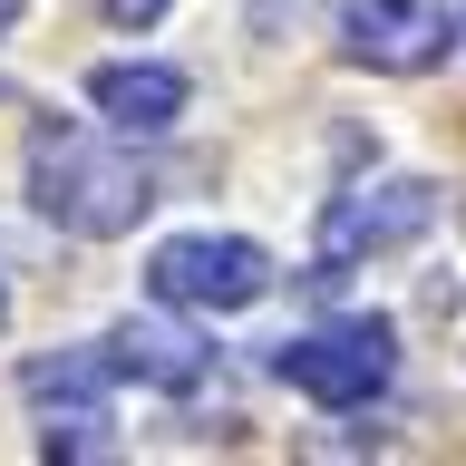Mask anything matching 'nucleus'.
Masks as SVG:
<instances>
[{
	"label": "nucleus",
	"mask_w": 466,
	"mask_h": 466,
	"mask_svg": "<svg viewBox=\"0 0 466 466\" xmlns=\"http://www.w3.org/2000/svg\"><path fill=\"white\" fill-rule=\"evenodd\" d=\"M29 204L49 214L58 233H78V243H116V233H137L166 185L156 166L137 156V137H87V127H29Z\"/></svg>",
	"instance_id": "obj_1"
},
{
	"label": "nucleus",
	"mask_w": 466,
	"mask_h": 466,
	"mask_svg": "<svg viewBox=\"0 0 466 466\" xmlns=\"http://www.w3.org/2000/svg\"><path fill=\"white\" fill-rule=\"evenodd\" d=\"M272 379L301 389L311 408H370L379 389L399 379V330L370 320V311L320 320V330H291V340H272Z\"/></svg>",
	"instance_id": "obj_2"
},
{
	"label": "nucleus",
	"mask_w": 466,
	"mask_h": 466,
	"mask_svg": "<svg viewBox=\"0 0 466 466\" xmlns=\"http://www.w3.org/2000/svg\"><path fill=\"white\" fill-rule=\"evenodd\" d=\"M107 389H116L107 340H97V350H39V360H20V399L49 418V428H39L49 457H107V447H116V437H107L116 428Z\"/></svg>",
	"instance_id": "obj_3"
},
{
	"label": "nucleus",
	"mask_w": 466,
	"mask_h": 466,
	"mask_svg": "<svg viewBox=\"0 0 466 466\" xmlns=\"http://www.w3.org/2000/svg\"><path fill=\"white\" fill-rule=\"evenodd\" d=\"M146 282L166 311H253L272 291V253L253 233H175V243H156Z\"/></svg>",
	"instance_id": "obj_4"
},
{
	"label": "nucleus",
	"mask_w": 466,
	"mask_h": 466,
	"mask_svg": "<svg viewBox=\"0 0 466 466\" xmlns=\"http://www.w3.org/2000/svg\"><path fill=\"white\" fill-rule=\"evenodd\" d=\"M428 224H437L428 175H370V185L330 195V214H320V282L350 272V262H370V253H408Z\"/></svg>",
	"instance_id": "obj_5"
},
{
	"label": "nucleus",
	"mask_w": 466,
	"mask_h": 466,
	"mask_svg": "<svg viewBox=\"0 0 466 466\" xmlns=\"http://www.w3.org/2000/svg\"><path fill=\"white\" fill-rule=\"evenodd\" d=\"M330 39H340V58L370 68V78H428L457 29H447L437 0H340Z\"/></svg>",
	"instance_id": "obj_6"
},
{
	"label": "nucleus",
	"mask_w": 466,
	"mask_h": 466,
	"mask_svg": "<svg viewBox=\"0 0 466 466\" xmlns=\"http://www.w3.org/2000/svg\"><path fill=\"white\" fill-rule=\"evenodd\" d=\"M107 360H116V379H146V389H166V399H195L204 379H214V350H204L195 330H175L166 311H127L107 330Z\"/></svg>",
	"instance_id": "obj_7"
},
{
	"label": "nucleus",
	"mask_w": 466,
	"mask_h": 466,
	"mask_svg": "<svg viewBox=\"0 0 466 466\" xmlns=\"http://www.w3.org/2000/svg\"><path fill=\"white\" fill-rule=\"evenodd\" d=\"M185 68H166V58H107V68H87V107L107 116L116 137H166L175 116H185Z\"/></svg>",
	"instance_id": "obj_8"
},
{
	"label": "nucleus",
	"mask_w": 466,
	"mask_h": 466,
	"mask_svg": "<svg viewBox=\"0 0 466 466\" xmlns=\"http://www.w3.org/2000/svg\"><path fill=\"white\" fill-rule=\"evenodd\" d=\"M166 10H175V0H107V20H116V29H156Z\"/></svg>",
	"instance_id": "obj_9"
},
{
	"label": "nucleus",
	"mask_w": 466,
	"mask_h": 466,
	"mask_svg": "<svg viewBox=\"0 0 466 466\" xmlns=\"http://www.w3.org/2000/svg\"><path fill=\"white\" fill-rule=\"evenodd\" d=\"M20 10H29V0H0V29H10V20H20Z\"/></svg>",
	"instance_id": "obj_10"
},
{
	"label": "nucleus",
	"mask_w": 466,
	"mask_h": 466,
	"mask_svg": "<svg viewBox=\"0 0 466 466\" xmlns=\"http://www.w3.org/2000/svg\"><path fill=\"white\" fill-rule=\"evenodd\" d=\"M0 330H10V291H0Z\"/></svg>",
	"instance_id": "obj_11"
}]
</instances>
